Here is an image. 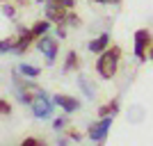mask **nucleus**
Masks as SVG:
<instances>
[{
	"instance_id": "1",
	"label": "nucleus",
	"mask_w": 153,
	"mask_h": 146,
	"mask_svg": "<svg viewBox=\"0 0 153 146\" xmlns=\"http://www.w3.org/2000/svg\"><path fill=\"white\" fill-rule=\"evenodd\" d=\"M119 59H121V48L119 46H112V48H105L101 53V57L96 62V71L103 80H110L114 78L117 73V66H119Z\"/></svg>"
},
{
	"instance_id": "2",
	"label": "nucleus",
	"mask_w": 153,
	"mask_h": 146,
	"mask_svg": "<svg viewBox=\"0 0 153 146\" xmlns=\"http://www.w3.org/2000/svg\"><path fill=\"white\" fill-rule=\"evenodd\" d=\"M30 105H32V114L37 116V119H51L55 101H51V98H48V96H46L41 89H37V96L32 98Z\"/></svg>"
},
{
	"instance_id": "3",
	"label": "nucleus",
	"mask_w": 153,
	"mask_h": 146,
	"mask_svg": "<svg viewBox=\"0 0 153 146\" xmlns=\"http://www.w3.org/2000/svg\"><path fill=\"white\" fill-rule=\"evenodd\" d=\"M110 126H112V116H101V121L91 123V126H89V130H87L89 139H91V142H105Z\"/></svg>"
},
{
	"instance_id": "4",
	"label": "nucleus",
	"mask_w": 153,
	"mask_h": 146,
	"mask_svg": "<svg viewBox=\"0 0 153 146\" xmlns=\"http://www.w3.org/2000/svg\"><path fill=\"white\" fill-rule=\"evenodd\" d=\"M66 9H69V7H64L59 0H48V5H46V16H48L51 21H55V23H59V25H62L64 21L71 16Z\"/></svg>"
},
{
	"instance_id": "5",
	"label": "nucleus",
	"mask_w": 153,
	"mask_h": 146,
	"mask_svg": "<svg viewBox=\"0 0 153 146\" xmlns=\"http://www.w3.org/2000/svg\"><path fill=\"white\" fill-rule=\"evenodd\" d=\"M39 50L46 55V62L53 64L55 57H57V41L53 37H48V34H44V37L39 39Z\"/></svg>"
},
{
	"instance_id": "6",
	"label": "nucleus",
	"mask_w": 153,
	"mask_h": 146,
	"mask_svg": "<svg viewBox=\"0 0 153 146\" xmlns=\"http://www.w3.org/2000/svg\"><path fill=\"white\" fill-rule=\"evenodd\" d=\"M149 41H151V34H149V30H137V34H135V55L140 59L146 57V46Z\"/></svg>"
},
{
	"instance_id": "7",
	"label": "nucleus",
	"mask_w": 153,
	"mask_h": 146,
	"mask_svg": "<svg viewBox=\"0 0 153 146\" xmlns=\"http://www.w3.org/2000/svg\"><path fill=\"white\" fill-rule=\"evenodd\" d=\"M53 101H55V105H57V107H62L64 112H76V110L80 107V101H78V98H73V96H66V94H57Z\"/></svg>"
},
{
	"instance_id": "8",
	"label": "nucleus",
	"mask_w": 153,
	"mask_h": 146,
	"mask_svg": "<svg viewBox=\"0 0 153 146\" xmlns=\"http://www.w3.org/2000/svg\"><path fill=\"white\" fill-rule=\"evenodd\" d=\"M108 44H110V37H108V34H98L96 39H91V41H89L87 48H89V53H98V55H101V53L108 48Z\"/></svg>"
},
{
	"instance_id": "9",
	"label": "nucleus",
	"mask_w": 153,
	"mask_h": 146,
	"mask_svg": "<svg viewBox=\"0 0 153 146\" xmlns=\"http://www.w3.org/2000/svg\"><path fill=\"white\" fill-rule=\"evenodd\" d=\"M32 39H34V34H32V30H27V32H21V37H19V41H16V46H14V53H25L27 50V46L32 44Z\"/></svg>"
},
{
	"instance_id": "10",
	"label": "nucleus",
	"mask_w": 153,
	"mask_h": 146,
	"mask_svg": "<svg viewBox=\"0 0 153 146\" xmlns=\"http://www.w3.org/2000/svg\"><path fill=\"white\" fill-rule=\"evenodd\" d=\"M30 30H32L34 37H44V34H48V30H51V21H37Z\"/></svg>"
},
{
	"instance_id": "11",
	"label": "nucleus",
	"mask_w": 153,
	"mask_h": 146,
	"mask_svg": "<svg viewBox=\"0 0 153 146\" xmlns=\"http://www.w3.org/2000/svg\"><path fill=\"white\" fill-rule=\"evenodd\" d=\"M19 71H21V76H25V78H37L39 73H41V71H39L37 66H32V64H21Z\"/></svg>"
},
{
	"instance_id": "12",
	"label": "nucleus",
	"mask_w": 153,
	"mask_h": 146,
	"mask_svg": "<svg viewBox=\"0 0 153 146\" xmlns=\"http://www.w3.org/2000/svg\"><path fill=\"white\" fill-rule=\"evenodd\" d=\"M117 110H119V101H112V103H108V105L98 107V116H108V114H112V112H117Z\"/></svg>"
},
{
	"instance_id": "13",
	"label": "nucleus",
	"mask_w": 153,
	"mask_h": 146,
	"mask_svg": "<svg viewBox=\"0 0 153 146\" xmlns=\"http://www.w3.org/2000/svg\"><path fill=\"white\" fill-rule=\"evenodd\" d=\"M76 66H78V55L71 50L69 55H66V62H64V73H66V71H73Z\"/></svg>"
},
{
	"instance_id": "14",
	"label": "nucleus",
	"mask_w": 153,
	"mask_h": 146,
	"mask_svg": "<svg viewBox=\"0 0 153 146\" xmlns=\"http://www.w3.org/2000/svg\"><path fill=\"white\" fill-rule=\"evenodd\" d=\"M80 87H85V91H87V98H94V89H91L89 80H87L85 76H80Z\"/></svg>"
},
{
	"instance_id": "15",
	"label": "nucleus",
	"mask_w": 153,
	"mask_h": 146,
	"mask_svg": "<svg viewBox=\"0 0 153 146\" xmlns=\"http://www.w3.org/2000/svg\"><path fill=\"white\" fill-rule=\"evenodd\" d=\"M14 46H16V44H12V41L2 39V44H0V50H2V53H9V50H14Z\"/></svg>"
},
{
	"instance_id": "16",
	"label": "nucleus",
	"mask_w": 153,
	"mask_h": 146,
	"mask_svg": "<svg viewBox=\"0 0 153 146\" xmlns=\"http://www.w3.org/2000/svg\"><path fill=\"white\" fill-rule=\"evenodd\" d=\"M23 144H25V146H39V144H41V139H37V137H25Z\"/></svg>"
},
{
	"instance_id": "17",
	"label": "nucleus",
	"mask_w": 153,
	"mask_h": 146,
	"mask_svg": "<svg viewBox=\"0 0 153 146\" xmlns=\"http://www.w3.org/2000/svg\"><path fill=\"white\" fill-rule=\"evenodd\" d=\"M0 112H2V114H9V112H12V107H9V103H7V101L0 103Z\"/></svg>"
},
{
	"instance_id": "18",
	"label": "nucleus",
	"mask_w": 153,
	"mask_h": 146,
	"mask_svg": "<svg viewBox=\"0 0 153 146\" xmlns=\"http://www.w3.org/2000/svg\"><path fill=\"white\" fill-rule=\"evenodd\" d=\"M2 12H5V16H14V7H9V5H2Z\"/></svg>"
},
{
	"instance_id": "19",
	"label": "nucleus",
	"mask_w": 153,
	"mask_h": 146,
	"mask_svg": "<svg viewBox=\"0 0 153 146\" xmlns=\"http://www.w3.org/2000/svg\"><path fill=\"white\" fill-rule=\"evenodd\" d=\"M91 2H101V5H117L119 0H91Z\"/></svg>"
},
{
	"instance_id": "20",
	"label": "nucleus",
	"mask_w": 153,
	"mask_h": 146,
	"mask_svg": "<svg viewBox=\"0 0 153 146\" xmlns=\"http://www.w3.org/2000/svg\"><path fill=\"white\" fill-rule=\"evenodd\" d=\"M62 126H64V119H57V121H55V128H57V130H59Z\"/></svg>"
},
{
	"instance_id": "21",
	"label": "nucleus",
	"mask_w": 153,
	"mask_h": 146,
	"mask_svg": "<svg viewBox=\"0 0 153 146\" xmlns=\"http://www.w3.org/2000/svg\"><path fill=\"white\" fill-rule=\"evenodd\" d=\"M149 53H151V59H153V48H151V50H149Z\"/></svg>"
}]
</instances>
